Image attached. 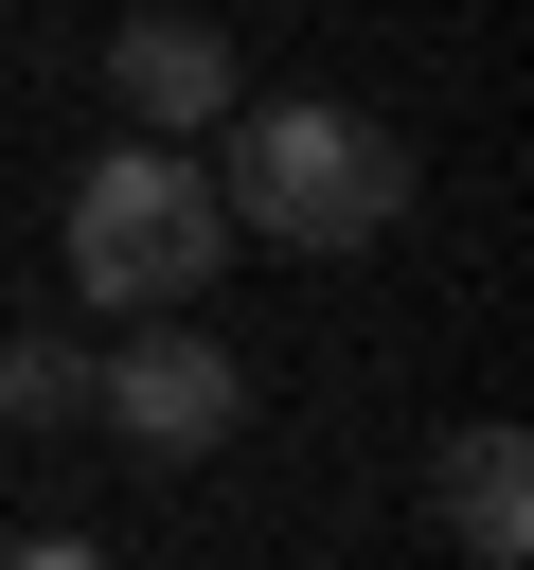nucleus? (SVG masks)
I'll return each instance as SVG.
<instances>
[{
  "instance_id": "f257e3e1",
  "label": "nucleus",
  "mask_w": 534,
  "mask_h": 570,
  "mask_svg": "<svg viewBox=\"0 0 534 570\" xmlns=\"http://www.w3.org/2000/svg\"><path fill=\"white\" fill-rule=\"evenodd\" d=\"M231 142V232H267V249H374L392 214H409V142L374 125V107H338V89H267V107H231L214 125Z\"/></svg>"
},
{
  "instance_id": "f03ea898",
  "label": "nucleus",
  "mask_w": 534,
  "mask_h": 570,
  "mask_svg": "<svg viewBox=\"0 0 534 570\" xmlns=\"http://www.w3.org/2000/svg\"><path fill=\"white\" fill-rule=\"evenodd\" d=\"M53 249H71V303L160 321V303H196V285L231 267V196H214V160H178V142H142V125H125V142L71 178Z\"/></svg>"
},
{
  "instance_id": "7ed1b4c3",
  "label": "nucleus",
  "mask_w": 534,
  "mask_h": 570,
  "mask_svg": "<svg viewBox=\"0 0 534 570\" xmlns=\"http://www.w3.org/2000/svg\"><path fill=\"white\" fill-rule=\"evenodd\" d=\"M89 410H107L142 463H214V445L249 428V374H231L196 321H125V338L89 356Z\"/></svg>"
},
{
  "instance_id": "0eeeda50",
  "label": "nucleus",
  "mask_w": 534,
  "mask_h": 570,
  "mask_svg": "<svg viewBox=\"0 0 534 570\" xmlns=\"http://www.w3.org/2000/svg\"><path fill=\"white\" fill-rule=\"evenodd\" d=\"M0 570H107V552H89V534H18Z\"/></svg>"
},
{
  "instance_id": "39448f33",
  "label": "nucleus",
  "mask_w": 534,
  "mask_h": 570,
  "mask_svg": "<svg viewBox=\"0 0 534 570\" xmlns=\"http://www.w3.org/2000/svg\"><path fill=\"white\" fill-rule=\"evenodd\" d=\"M445 534H463V570H516V552H534V463H516V428H463V445H445Z\"/></svg>"
},
{
  "instance_id": "20e7f679",
  "label": "nucleus",
  "mask_w": 534,
  "mask_h": 570,
  "mask_svg": "<svg viewBox=\"0 0 534 570\" xmlns=\"http://www.w3.org/2000/svg\"><path fill=\"white\" fill-rule=\"evenodd\" d=\"M107 89H125V125H142V142H196V125H231V107H249L231 36H214V18H178V0H142V18L107 36Z\"/></svg>"
},
{
  "instance_id": "423d86ee",
  "label": "nucleus",
  "mask_w": 534,
  "mask_h": 570,
  "mask_svg": "<svg viewBox=\"0 0 534 570\" xmlns=\"http://www.w3.org/2000/svg\"><path fill=\"white\" fill-rule=\"evenodd\" d=\"M0 410H18V428H71V410H89V356H71V338H0Z\"/></svg>"
}]
</instances>
